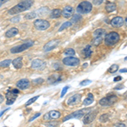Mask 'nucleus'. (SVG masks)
Instances as JSON below:
<instances>
[{
    "instance_id": "31",
    "label": "nucleus",
    "mask_w": 127,
    "mask_h": 127,
    "mask_svg": "<svg viewBox=\"0 0 127 127\" xmlns=\"http://www.w3.org/2000/svg\"><path fill=\"white\" fill-rule=\"evenodd\" d=\"M64 54L65 55H67V56H74V55L75 54V52L73 48H67V49H65Z\"/></svg>"
},
{
    "instance_id": "40",
    "label": "nucleus",
    "mask_w": 127,
    "mask_h": 127,
    "mask_svg": "<svg viewBox=\"0 0 127 127\" xmlns=\"http://www.w3.org/2000/svg\"><path fill=\"white\" fill-rule=\"evenodd\" d=\"M43 81H43V79L38 78V79H36V80H34L33 82H34V83H36V84H38V83H42Z\"/></svg>"
},
{
    "instance_id": "5",
    "label": "nucleus",
    "mask_w": 127,
    "mask_h": 127,
    "mask_svg": "<svg viewBox=\"0 0 127 127\" xmlns=\"http://www.w3.org/2000/svg\"><path fill=\"white\" fill-rule=\"evenodd\" d=\"M89 111H90L89 108H84V109L77 110V111H75V112H73V113H71L70 114H69V115L65 116L63 120V122H65L69 120H71V119H81Z\"/></svg>"
},
{
    "instance_id": "25",
    "label": "nucleus",
    "mask_w": 127,
    "mask_h": 127,
    "mask_svg": "<svg viewBox=\"0 0 127 127\" xmlns=\"http://www.w3.org/2000/svg\"><path fill=\"white\" fill-rule=\"evenodd\" d=\"M71 26H72V22H71V21H66V22H64V23L63 25H61V26L59 27V32H62L63 30L67 29V28L70 27Z\"/></svg>"
},
{
    "instance_id": "14",
    "label": "nucleus",
    "mask_w": 127,
    "mask_h": 127,
    "mask_svg": "<svg viewBox=\"0 0 127 127\" xmlns=\"http://www.w3.org/2000/svg\"><path fill=\"white\" fill-rule=\"evenodd\" d=\"M6 98H7L6 104L7 105H12L15 102L16 98H17V94L14 93L12 91H8L7 94H6Z\"/></svg>"
},
{
    "instance_id": "44",
    "label": "nucleus",
    "mask_w": 127,
    "mask_h": 127,
    "mask_svg": "<svg viewBox=\"0 0 127 127\" xmlns=\"http://www.w3.org/2000/svg\"><path fill=\"white\" fill-rule=\"evenodd\" d=\"M121 79H122L121 76H117V77H115V78H114V81H120Z\"/></svg>"
},
{
    "instance_id": "7",
    "label": "nucleus",
    "mask_w": 127,
    "mask_h": 127,
    "mask_svg": "<svg viewBox=\"0 0 127 127\" xmlns=\"http://www.w3.org/2000/svg\"><path fill=\"white\" fill-rule=\"evenodd\" d=\"M117 97L115 95H110L108 97H103L102 99H100L99 104L102 106H111L114 103H115L117 102Z\"/></svg>"
},
{
    "instance_id": "28",
    "label": "nucleus",
    "mask_w": 127,
    "mask_h": 127,
    "mask_svg": "<svg viewBox=\"0 0 127 127\" xmlns=\"http://www.w3.org/2000/svg\"><path fill=\"white\" fill-rule=\"evenodd\" d=\"M46 9H48L47 7H43V8H41V9H37L36 11V15H38L39 16H42V15H47V14L48 13V10H46V11H44Z\"/></svg>"
},
{
    "instance_id": "9",
    "label": "nucleus",
    "mask_w": 127,
    "mask_h": 127,
    "mask_svg": "<svg viewBox=\"0 0 127 127\" xmlns=\"http://www.w3.org/2000/svg\"><path fill=\"white\" fill-rule=\"evenodd\" d=\"M59 42H60V40L59 39H54L47 42L43 47V51L44 52H50V51L54 50L55 48H57L59 46Z\"/></svg>"
},
{
    "instance_id": "12",
    "label": "nucleus",
    "mask_w": 127,
    "mask_h": 127,
    "mask_svg": "<svg viewBox=\"0 0 127 127\" xmlns=\"http://www.w3.org/2000/svg\"><path fill=\"white\" fill-rule=\"evenodd\" d=\"M124 23H125V20L122 17H120V16H116V17L113 18L111 22H110L111 26L114 28L121 27L122 26H124Z\"/></svg>"
},
{
    "instance_id": "1",
    "label": "nucleus",
    "mask_w": 127,
    "mask_h": 127,
    "mask_svg": "<svg viewBox=\"0 0 127 127\" xmlns=\"http://www.w3.org/2000/svg\"><path fill=\"white\" fill-rule=\"evenodd\" d=\"M33 3H34L33 0H23L20 3H18L17 5L14 6L10 9H9L8 13L12 15H17V14H20L21 12H24L26 10L29 9L32 6V4H33Z\"/></svg>"
},
{
    "instance_id": "37",
    "label": "nucleus",
    "mask_w": 127,
    "mask_h": 127,
    "mask_svg": "<svg viewBox=\"0 0 127 127\" xmlns=\"http://www.w3.org/2000/svg\"><path fill=\"white\" fill-rule=\"evenodd\" d=\"M91 83H92V81H90V80H84V81H82L80 83V86L83 87V86H87L88 84H91Z\"/></svg>"
},
{
    "instance_id": "47",
    "label": "nucleus",
    "mask_w": 127,
    "mask_h": 127,
    "mask_svg": "<svg viewBox=\"0 0 127 127\" xmlns=\"http://www.w3.org/2000/svg\"><path fill=\"white\" fill-rule=\"evenodd\" d=\"M9 108H7V109H5V110H3V112H1V113H0V117H1V116L3 115V114H4V113H5L6 111H8V110H9Z\"/></svg>"
},
{
    "instance_id": "45",
    "label": "nucleus",
    "mask_w": 127,
    "mask_h": 127,
    "mask_svg": "<svg viewBox=\"0 0 127 127\" xmlns=\"http://www.w3.org/2000/svg\"><path fill=\"white\" fill-rule=\"evenodd\" d=\"M4 100V97H3V95H0V103H2Z\"/></svg>"
},
{
    "instance_id": "18",
    "label": "nucleus",
    "mask_w": 127,
    "mask_h": 127,
    "mask_svg": "<svg viewBox=\"0 0 127 127\" xmlns=\"http://www.w3.org/2000/svg\"><path fill=\"white\" fill-rule=\"evenodd\" d=\"M18 33H19V30L15 27H13V28H10L9 30H8L7 32H5V36L9 38L14 37V36H15Z\"/></svg>"
},
{
    "instance_id": "34",
    "label": "nucleus",
    "mask_w": 127,
    "mask_h": 127,
    "mask_svg": "<svg viewBox=\"0 0 127 127\" xmlns=\"http://www.w3.org/2000/svg\"><path fill=\"white\" fill-rule=\"evenodd\" d=\"M108 114H102V115L99 117V121L102 122V123H105L106 121H108Z\"/></svg>"
},
{
    "instance_id": "24",
    "label": "nucleus",
    "mask_w": 127,
    "mask_h": 127,
    "mask_svg": "<svg viewBox=\"0 0 127 127\" xmlns=\"http://www.w3.org/2000/svg\"><path fill=\"white\" fill-rule=\"evenodd\" d=\"M83 54L85 56V58H89L92 54V48H91V45H87L86 48L83 50Z\"/></svg>"
},
{
    "instance_id": "33",
    "label": "nucleus",
    "mask_w": 127,
    "mask_h": 127,
    "mask_svg": "<svg viewBox=\"0 0 127 127\" xmlns=\"http://www.w3.org/2000/svg\"><path fill=\"white\" fill-rule=\"evenodd\" d=\"M39 97H40V96H36V97H32V98H31V99H29V100H28L27 102H26V104H25V105H26V106L31 105V104H32V103H33L34 102H36V100H37V99H38V98H39Z\"/></svg>"
},
{
    "instance_id": "49",
    "label": "nucleus",
    "mask_w": 127,
    "mask_h": 127,
    "mask_svg": "<svg viewBox=\"0 0 127 127\" xmlns=\"http://www.w3.org/2000/svg\"><path fill=\"white\" fill-rule=\"evenodd\" d=\"M120 73H125V72H126V69H120Z\"/></svg>"
},
{
    "instance_id": "38",
    "label": "nucleus",
    "mask_w": 127,
    "mask_h": 127,
    "mask_svg": "<svg viewBox=\"0 0 127 127\" xmlns=\"http://www.w3.org/2000/svg\"><path fill=\"white\" fill-rule=\"evenodd\" d=\"M104 1V0H93V4H95V5H100V4H102V3Z\"/></svg>"
},
{
    "instance_id": "30",
    "label": "nucleus",
    "mask_w": 127,
    "mask_h": 127,
    "mask_svg": "<svg viewBox=\"0 0 127 127\" xmlns=\"http://www.w3.org/2000/svg\"><path fill=\"white\" fill-rule=\"evenodd\" d=\"M103 42V38H102V36H97V37H95L93 41V45L94 46H98V45H100V43Z\"/></svg>"
},
{
    "instance_id": "13",
    "label": "nucleus",
    "mask_w": 127,
    "mask_h": 127,
    "mask_svg": "<svg viewBox=\"0 0 127 127\" xmlns=\"http://www.w3.org/2000/svg\"><path fill=\"white\" fill-rule=\"evenodd\" d=\"M81 95L80 93H76L69 98L68 101H67V104L68 105H76V104H78L81 102Z\"/></svg>"
},
{
    "instance_id": "46",
    "label": "nucleus",
    "mask_w": 127,
    "mask_h": 127,
    "mask_svg": "<svg viewBox=\"0 0 127 127\" xmlns=\"http://www.w3.org/2000/svg\"><path fill=\"white\" fill-rule=\"evenodd\" d=\"M12 92H13L14 93H15V94H19V93H20L18 89H13V90H12Z\"/></svg>"
},
{
    "instance_id": "23",
    "label": "nucleus",
    "mask_w": 127,
    "mask_h": 127,
    "mask_svg": "<svg viewBox=\"0 0 127 127\" xmlns=\"http://www.w3.org/2000/svg\"><path fill=\"white\" fill-rule=\"evenodd\" d=\"M61 14H62V10L59 9H55L52 10V12L50 14V17L52 19H56V18H59L61 15Z\"/></svg>"
},
{
    "instance_id": "26",
    "label": "nucleus",
    "mask_w": 127,
    "mask_h": 127,
    "mask_svg": "<svg viewBox=\"0 0 127 127\" xmlns=\"http://www.w3.org/2000/svg\"><path fill=\"white\" fill-rule=\"evenodd\" d=\"M104 34H105V31L103 29H101V28L97 29L93 32V36H95V37H97V36H103Z\"/></svg>"
},
{
    "instance_id": "42",
    "label": "nucleus",
    "mask_w": 127,
    "mask_h": 127,
    "mask_svg": "<svg viewBox=\"0 0 127 127\" xmlns=\"http://www.w3.org/2000/svg\"><path fill=\"white\" fill-rule=\"evenodd\" d=\"M114 126L117 127V126H120V127H126V125L123 124V123H117V124H114Z\"/></svg>"
},
{
    "instance_id": "39",
    "label": "nucleus",
    "mask_w": 127,
    "mask_h": 127,
    "mask_svg": "<svg viewBox=\"0 0 127 127\" xmlns=\"http://www.w3.org/2000/svg\"><path fill=\"white\" fill-rule=\"evenodd\" d=\"M40 115H41V114H40V113H37V114H35V115L33 116V117H32V118L30 119V120H29V122L32 121V120H34L35 119H36L37 117H39Z\"/></svg>"
},
{
    "instance_id": "22",
    "label": "nucleus",
    "mask_w": 127,
    "mask_h": 127,
    "mask_svg": "<svg viewBox=\"0 0 127 127\" xmlns=\"http://www.w3.org/2000/svg\"><path fill=\"white\" fill-rule=\"evenodd\" d=\"M93 101H94V97H93V95L92 93H89L87 95V97L84 99V101H83V104L84 105H90V104H92L93 103Z\"/></svg>"
},
{
    "instance_id": "2",
    "label": "nucleus",
    "mask_w": 127,
    "mask_h": 127,
    "mask_svg": "<svg viewBox=\"0 0 127 127\" xmlns=\"http://www.w3.org/2000/svg\"><path fill=\"white\" fill-rule=\"evenodd\" d=\"M120 41V35L115 32L108 33L104 38V42L107 46H114Z\"/></svg>"
},
{
    "instance_id": "8",
    "label": "nucleus",
    "mask_w": 127,
    "mask_h": 127,
    "mask_svg": "<svg viewBox=\"0 0 127 127\" xmlns=\"http://www.w3.org/2000/svg\"><path fill=\"white\" fill-rule=\"evenodd\" d=\"M63 64L67 66H78L80 64V59L72 56H68L63 59Z\"/></svg>"
},
{
    "instance_id": "36",
    "label": "nucleus",
    "mask_w": 127,
    "mask_h": 127,
    "mask_svg": "<svg viewBox=\"0 0 127 127\" xmlns=\"http://www.w3.org/2000/svg\"><path fill=\"white\" fill-rule=\"evenodd\" d=\"M69 88V86H65V87L63 88L62 92H61V94H60V97H63L65 95V93H67V91H68Z\"/></svg>"
},
{
    "instance_id": "50",
    "label": "nucleus",
    "mask_w": 127,
    "mask_h": 127,
    "mask_svg": "<svg viewBox=\"0 0 127 127\" xmlns=\"http://www.w3.org/2000/svg\"><path fill=\"white\" fill-rule=\"evenodd\" d=\"M0 7H1V5H0Z\"/></svg>"
},
{
    "instance_id": "43",
    "label": "nucleus",
    "mask_w": 127,
    "mask_h": 127,
    "mask_svg": "<svg viewBox=\"0 0 127 127\" xmlns=\"http://www.w3.org/2000/svg\"><path fill=\"white\" fill-rule=\"evenodd\" d=\"M9 1V0H0V5H3V3H7V2Z\"/></svg>"
},
{
    "instance_id": "11",
    "label": "nucleus",
    "mask_w": 127,
    "mask_h": 127,
    "mask_svg": "<svg viewBox=\"0 0 127 127\" xmlns=\"http://www.w3.org/2000/svg\"><path fill=\"white\" fill-rule=\"evenodd\" d=\"M96 114H97V112L94 111V112H87L85 115L83 116V123L85 125H88L90 123H92L95 120L96 118Z\"/></svg>"
},
{
    "instance_id": "32",
    "label": "nucleus",
    "mask_w": 127,
    "mask_h": 127,
    "mask_svg": "<svg viewBox=\"0 0 127 127\" xmlns=\"http://www.w3.org/2000/svg\"><path fill=\"white\" fill-rule=\"evenodd\" d=\"M119 69V65L118 64H113L110 66V68L108 69V72L109 73H114L117 72Z\"/></svg>"
},
{
    "instance_id": "4",
    "label": "nucleus",
    "mask_w": 127,
    "mask_h": 127,
    "mask_svg": "<svg viewBox=\"0 0 127 127\" xmlns=\"http://www.w3.org/2000/svg\"><path fill=\"white\" fill-rule=\"evenodd\" d=\"M93 9V4L88 1H83L80 3V4L77 6L76 11L79 14H88Z\"/></svg>"
},
{
    "instance_id": "17",
    "label": "nucleus",
    "mask_w": 127,
    "mask_h": 127,
    "mask_svg": "<svg viewBox=\"0 0 127 127\" xmlns=\"http://www.w3.org/2000/svg\"><path fill=\"white\" fill-rule=\"evenodd\" d=\"M61 78H62V76H61L60 75H59V74H54V75H52L51 76L48 77V82L49 84H54L59 81H61Z\"/></svg>"
},
{
    "instance_id": "27",
    "label": "nucleus",
    "mask_w": 127,
    "mask_h": 127,
    "mask_svg": "<svg viewBox=\"0 0 127 127\" xmlns=\"http://www.w3.org/2000/svg\"><path fill=\"white\" fill-rule=\"evenodd\" d=\"M12 63L11 59H5V60H3L2 62H0V67L1 68H6V67H9V64Z\"/></svg>"
},
{
    "instance_id": "3",
    "label": "nucleus",
    "mask_w": 127,
    "mask_h": 127,
    "mask_svg": "<svg viewBox=\"0 0 127 127\" xmlns=\"http://www.w3.org/2000/svg\"><path fill=\"white\" fill-rule=\"evenodd\" d=\"M34 42L32 41H30V42H24L22 44H20V45H17V46H15L13 48H10V53L11 54H19V53H21L23 51L26 50L29 48H31L32 46H33Z\"/></svg>"
},
{
    "instance_id": "10",
    "label": "nucleus",
    "mask_w": 127,
    "mask_h": 127,
    "mask_svg": "<svg viewBox=\"0 0 127 127\" xmlns=\"http://www.w3.org/2000/svg\"><path fill=\"white\" fill-rule=\"evenodd\" d=\"M46 66V64L43 60L42 59H34L32 62V64H31V67L33 69H43Z\"/></svg>"
},
{
    "instance_id": "41",
    "label": "nucleus",
    "mask_w": 127,
    "mask_h": 127,
    "mask_svg": "<svg viewBox=\"0 0 127 127\" xmlns=\"http://www.w3.org/2000/svg\"><path fill=\"white\" fill-rule=\"evenodd\" d=\"M20 20V16H17V17L12 18V19L10 20V21H11V22H18Z\"/></svg>"
},
{
    "instance_id": "20",
    "label": "nucleus",
    "mask_w": 127,
    "mask_h": 127,
    "mask_svg": "<svg viewBox=\"0 0 127 127\" xmlns=\"http://www.w3.org/2000/svg\"><path fill=\"white\" fill-rule=\"evenodd\" d=\"M48 116H49V120H57L60 117L61 114L60 112L59 111H56V110H52V111L48 112Z\"/></svg>"
},
{
    "instance_id": "6",
    "label": "nucleus",
    "mask_w": 127,
    "mask_h": 127,
    "mask_svg": "<svg viewBox=\"0 0 127 127\" xmlns=\"http://www.w3.org/2000/svg\"><path fill=\"white\" fill-rule=\"evenodd\" d=\"M50 26V23L46 20H36L34 21V27L38 31H45Z\"/></svg>"
},
{
    "instance_id": "19",
    "label": "nucleus",
    "mask_w": 127,
    "mask_h": 127,
    "mask_svg": "<svg viewBox=\"0 0 127 127\" xmlns=\"http://www.w3.org/2000/svg\"><path fill=\"white\" fill-rule=\"evenodd\" d=\"M12 64H13L14 67L17 69H21L23 67V62H22L21 57H18V58L14 59V60H12Z\"/></svg>"
},
{
    "instance_id": "21",
    "label": "nucleus",
    "mask_w": 127,
    "mask_h": 127,
    "mask_svg": "<svg viewBox=\"0 0 127 127\" xmlns=\"http://www.w3.org/2000/svg\"><path fill=\"white\" fill-rule=\"evenodd\" d=\"M117 9V6L114 3H108L105 6V9L108 13H111V12L115 11Z\"/></svg>"
},
{
    "instance_id": "35",
    "label": "nucleus",
    "mask_w": 127,
    "mask_h": 127,
    "mask_svg": "<svg viewBox=\"0 0 127 127\" xmlns=\"http://www.w3.org/2000/svg\"><path fill=\"white\" fill-rule=\"evenodd\" d=\"M81 19V16L79 15H73V18H71V22L73 23H75V22H77L78 20H80Z\"/></svg>"
},
{
    "instance_id": "29",
    "label": "nucleus",
    "mask_w": 127,
    "mask_h": 127,
    "mask_svg": "<svg viewBox=\"0 0 127 127\" xmlns=\"http://www.w3.org/2000/svg\"><path fill=\"white\" fill-rule=\"evenodd\" d=\"M36 11H32V12H30L29 14H26L25 15V19L26 20H32V19H34V18L36 17Z\"/></svg>"
},
{
    "instance_id": "16",
    "label": "nucleus",
    "mask_w": 127,
    "mask_h": 127,
    "mask_svg": "<svg viewBox=\"0 0 127 127\" xmlns=\"http://www.w3.org/2000/svg\"><path fill=\"white\" fill-rule=\"evenodd\" d=\"M73 13H74L73 7H71V6H66L62 10L61 15H63L64 18H70L73 15Z\"/></svg>"
},
{
    "instance_id": "15",
    "label": "nucleus",
    "mask_w": 127,
    "mask_h": 127,
    "mask_svg": "<svg viewBox=\"0 0 127 127\" xmlns=\"http://www.w3.org/2000/svg\"><path fill=\"white\" fill-rule=\"evenodd\" d=\"M16 87L20 90H26L30 87V81L28 79H21L16 83Z\"/></svg>"
},
{
    "instance_id": "48",
    "label": "nucleus",
    "mask_w": 127,
    "mask_h": 127,
    "mask_svg": "<svg viewBox=\"0 0 127 127\" xmlns=\"http://www.w3.org/2000/svg\"><path fill=\"white\" fill-rule=\"evenodd\" d=\"M47 126H54L55 124H54V123H48V124H47Z\"/></svg>"
}]
</instances>
